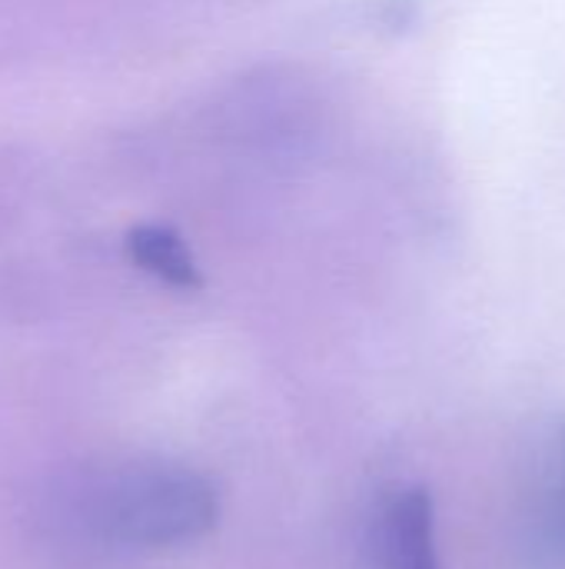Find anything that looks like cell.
Wrapping results in <instances>:
<instances>
[{"label":"cell","instance_id":"cell-1","mask_svg":"<svg viewBox=\"0 0 565 569\" xmlns=\"http://www.w3.org/2000/svg\"><path fill=\"white\" fill-rule=\"evenodd\" d=\"M216 520V497L183 467H137L117 477L97 503V527L127 547H173L203 537Z\"/></svg>","mask_w":565,"mask_h":569},{"label":"cell","instance_id":"cell-2","mask_svg":"<svg viewBox=\"0 0 565 569\" xmlns=\"http://www.w3.org/2000/svg\"><path fill=\"white\" fill-rule=\"evenodd\" d=\"M376 569H440L436 557V513L423 487L393 490L373 520Z\"/></svg>","mask_w":565,"mask_h":569},{"label":"cell","instance_id":"cell-3","mask_svg":"<svg viewBox=\"0 0 565 569\" xmlns=\"http://www.w3.org/2000/svg\"><path fill=\"white\" fill-rule=\"evenodd\" d=\"M137 263H143V270L157 273L160 280L173 283V287H193L196 283V270L193 260L186 257L183 243L163 230H140L130 240Z\"/></svg>","mask_w":565,"mask_h":569},{"label":"cell","instance_id":"cell-4","mask_svg":"<svg viewBox=\"0 0 565 569\" xmlns=\"http://www.w3.org/2000/svg\"><path fill=\"white\" fill-rule=\"evenodd\" d=\"M549 520L556 523V533L565 537V427L556 433L549 453Z\"/></svg>","mask_w":565,"mask_h":569}]
</instances>
